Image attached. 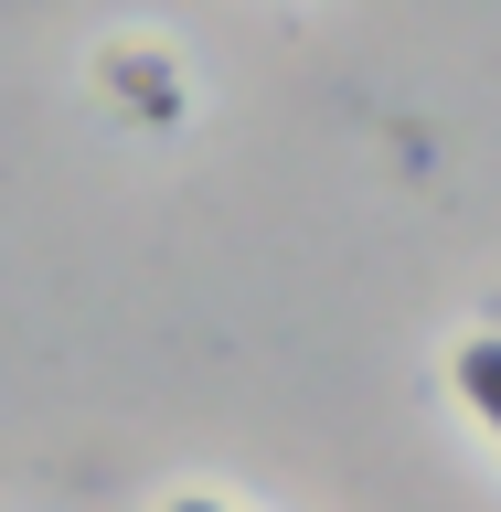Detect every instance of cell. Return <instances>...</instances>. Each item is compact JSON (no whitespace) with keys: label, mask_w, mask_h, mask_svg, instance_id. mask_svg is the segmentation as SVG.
Instances as JSON below:
<instances>
[{"label":"cell","mask_w":501,"mask_h":512,"mask_svg":"<svg viewBox=\"0 0 501 512\" xmlns=\"http://www.w3.org/2000/svg\"><path fill=\"white\" fill-rule=\"evenodd\" d=\"M459 384H470V406L501 427V342H470V352H459Z\"/></svg>","instance_id":"6da1fadb"},{"label":"cell","mask_w":501,"mask_h":512,"mask_svg":"<svg viewBox=\"0 0 501 512\" xmlns=\"http://www.w3.org/2000/svg\"><path fill=\"white\" fill-rule=\"evenodd\" d=\"M182 512H224V502H182Z\"/></svg>","instance_id":"7a4b0ae2"}]
</instances>
